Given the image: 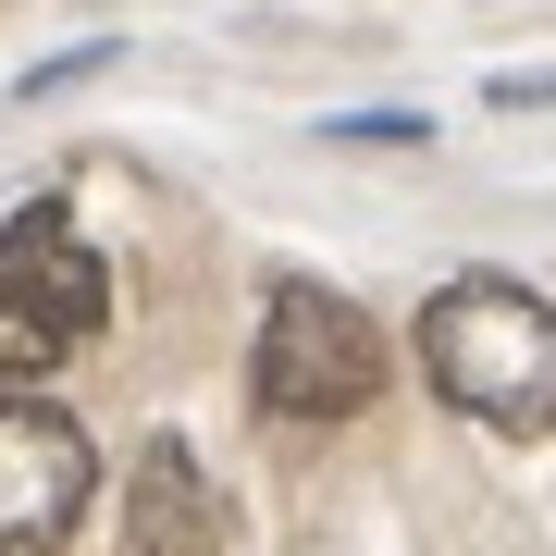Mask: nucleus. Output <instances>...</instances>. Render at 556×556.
Here are the masks:
<instances>
[{"label": "nucleus", "instance_id": "obj_6", "mask_svg": "<svg viewBox=\"0 0 556 556\" xmlns=\"http://www.w3.org/2000/svg\"><path fill=\"white\" fill-rule=\"evenodd\" d=\"M50 358H75V334H62V321H50L38 298H25L13 273H0V383H38Z\"/></svg>", "mask_w": 556, "mask_h": 556}, {"label": "nucleus", "instance_id": "obj_3", "mask_svg": "<svg viewBox=\"0 0 556 556\" xmlns=\"http://www.w3.org/2000/svg\"><path fill=\"white\" fill-rule=\"evenodd\" d=\"M100 495V445L75 433L62 408H0V556H50Z\"/></svg>", "mask_w": 556, "mask_h": 556}, {"label": "nucleus", "instance_id": "obj_1", "mask_svg": "<svg viewBox=\"0 0 556 556\" xmlns=\"http://www.w3.org/2000/svg\"><path fill=\"white\" fill-rule=\"evenodd\" d=\"M420 371L482 433H556V309L519 273H457L420 309Z\"/></svg>", "mask_w": 556, "mask_h": 556}, {"label": "nucleus", "instance_id": "obj_4", "mask_svg": "<svg viewBox=\"0 0 556 556\" xmlns=\"http://www.w3.org/2000/svg\"><path fill=\"white\" fill-rule=\"evenodd\" d=\"M124 556H223V495L174 433H149L124 470Z\"/></svg>", "mask_w": 556, "mask_h": 556}, {"label": "nucleus", "instance_id": "obj_2", "mask_svg": "<svg viewBox=\"0 0 556 556\" xmlns=\"http://www.w3.org/2000/svg\"><path fill=\"white\" fill-rule=\"evenodd\" d=\"M248 383L273 420H358L383 396V334L371 309H346L334 285L285 273L273 298H260V346H248Z\"/></svg>", "mask_w": 556, "mask_h": 556}, {"label": "nucleus", "instance_id": "obj_5", "mask_svg": "<svg viewBox=\"0 0 556 556\" xmlns=\"http://www.w3.org/2000/svg\"><path fill=\"white\" fill-rule=\"evenodd\" d=\"M0 273H13V285H25V298H38V309H50L75 346L112 321V273H100V248H87V236H75V223H62L50 199L0 223Z\"/></svg>", "mask_w": 556, "mask_h": 556}]
</instances>
